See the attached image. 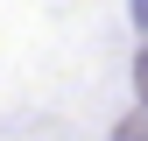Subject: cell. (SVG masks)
Returning <instances> with one entry per match:
<instances>
[{"label": "cell", "mask_w": 148, "mask_h": 141, "mask_svg": "<svg viewBox=\"0 0 148 141\" xmlns=\"http://www.w3.org/2000/svg\"><path fill=\"white\" fill-rule=\"evenodd\" d=\"M141 99H148V57H141Z\"/></svg>", "instance_id": "7a4b0ae2"}, {"label": "cell", "mask_w": 148, "mask_h": 141, "mask_svg": "<svg viewBox=\"0 0 148 141\" xmlns=\"http://www.w3.org/2000/svg\"><path fill=\"white\" fill-rule=\"evenodd\" d=\"M120 141H148V113H134V120H120Z\"/></svg>", "instance_id": "6da1fadb"}]
</instances>
